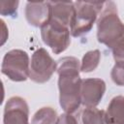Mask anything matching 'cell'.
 Listing matches in <instances>:
<instances>
[{
    "label": "cell",
    "instance_id": "1",
    "mask_svg": "<svg viewBox=\"0 0 124 124\" xmlns=\"http://www.w3.org/2000/svg\"><path fill=\"white\" fill-rule=\"evenodd\" d=\"M57 64L59 104L65 112L73 114L81 105L80 62L74 56H66L60 58Z\"/></svg>",
    "mask_w": 124,
    "mask_h": 124
},
{
    "label": "cell",
    "instance_id": "2",
    "mask_svg": "<svg viewBox=\"0 0 124 124\" xmlns=\"http://www.w3.org/2000/svg\"><path fill=\"white\" fill-rule=\"evenodd\" d=\"M97 39L112 49L124 39V23L118 16L116 4L106 1L97 20Z\"/></svg>",
    "mask_w": 124,
    "mask_h": 124
},
{
    "label": "cell",
    "instance_id": "3",
    "mask_svg": "<svg viewBox=\"0 0 124 124\" xmlns=\"http://www.w3.org/2000/svg\"><path fill=\"white\" fill-rule=\"evenodd\" d=\"M105 2L97 1H76L75 16L70 26L73 37H80L88 34L98 16L101 14Z\"/></svg>",
    "mask_w": 124,
    "mask_h": 124
},
{
    "label": "cell",
    "instance_id": "4",
    "mask_svg": "<svg viewBox=\"0 0 124 124\" xmlns=\"http://www.w3.org/2000/svg\"><path fill=\"white\" fill-rule=\"evenodd\" d=\"M30 60L26 51L22 49H12L3 58L1 72L11 80L19 82L29 78Z\"/></svg>",
    "mask_w": 124,
    "mask_h": 124
},
{
    "label": "cell",
    "instance_id": "5",
    "mask_svg": "<svg viewBox=\"0 0 124 124\" xmlns=\"http://www.w3.org/2000/svg\"><path fill=\"white\" fill-rule=\"evenodd\" d=\"M70 28L64 24L49 18V20L41 27V37L53 53L64 52L71 44Z\"/></svg>",
    "mask_w": 124,
    "mask_h": 124
},
{
    "label": "cell",
    "instance_id": "6",
    "mask_svg": "<svg viewBox=\"0 0 124 124\" xmlns=\"http://www.w3.org/2000/svg\"><path fill=\"white\" fill-rule=\"evenodd\" d=\"M57 61H54L46 49L40 47L32 54L29 78L36 83H45L57 71Z\"/></svg>",
    "mask_w": 124,
    "mask_h": 124
},
{
    "label": "cell",
    "instance_id": "7",
    "mask_svg": "<svg viewBox=\"0 0 124 124\" xmlns=\"http://www.w3.org/2000/svg\"><path fill=\"white\" fill-rule=\"evenodd\" d=\"M3 124H30L29 108L26 101L19 97H11L4 108Z\"/></svg>",
    "mask_w": 124,
    "mask_h": 124
},
{
    "label": "cell",
    "instance_id": "8",
    "mask_svg": "<svg viewBox=\"0 0 124 124\" xmlns=\"http://www.w3.org/2000/svg\"><path fill=\"white\" fill-rule=\"evenodd\" d=\"M106 92V82L101 78H84L81 82L80 98L84 107H96Z\"/></svg>",
    "mask_w": 124,
    "mask_h": 124
},
{
    "label": "cell",
    "instance_id": "9",
    "mask_svg": "<svg viewBox=\"0 0 124 124\" xmlns=\"http://www.w3.org/2000/svg\"><path fill=\"white\" fill-rule=\"evenodd\" d=\"M25 17L27 22L34 27L44 26L50 18L49 1L27 2L25 6Z\"/></svg>",
    "mask_w": 124,
    "mask_h": 124
},
{
    "label": "cell",
    "instance_id": "10",
    "mask_svg": "<svg viewBox=\"0 0 124 124\" xmlns=\"http://www.w3.org/2000/svg\"><path fill=\"white\" fill-rule=\"evenodd\" d=\"M49 4H50V18L70 28L76 12L74 2L49 1Z\"/></svg>",
    "mask_w": 124,
    "mask_h": 124
},
{
    "label": "cell",
    "instance_id": "11",
    "mask_svg": "<svg viewBox=\"0 0 124 124\" xmlns=\"http://www.w3.org/2000/svg\"><path fill=\"white\" fill-rule=\"evenodd\" d=\"M107 124H124V96L113 97L106 110Z\"/></svg>",
    "mask_w": 124,
    "mask_h": 124
},
{
    "label": "cell",
    "instance_id": "12",
    "mask_svg": "<svg viewBox=\"0 0 124 124\" xmlns=\"http://www.w3.org/2000/svg\"><path fill=\"white\" fill-rule=\"evenodd\" d=\"M82 124H107L106 111L96 107H85L81 113Z\"/></svg>",
    "mask_w": 124,
    "mask_h": 124
},
{
    "label": "cell",
    "instance_id": "13",
    "mask_svg": "<svg viewBox=\"0 0 124 124\" xmlns=\"http://www.w3.org/2000/svg\"><path fill=\"white\" fill-rule=\"evenodd\" d=\"M57 111L50 107L41 108L35 112L31 119V124H56Z\"/></svg>",
    "mask_w": 124,
    "mask_h": 124
},
{
    "label": "cell",
    "instance_id": "14",
    "mask_svg": "<svg viewBox=\"0 0 124 124\" xmlns=\"http://www.w3.org/2000/svg\"><path fill=\"white\" fill-rule=\"evenodd\" d=\"M101 59V52L99 49L87 51L81 60L80 63V72L90 73L97 69Z\"/></svg>",
    "mask_w": 124,
    "mask_h": 124
},
{
    "label": "cell",
    "instance_id": "15",
    "mask_svg": "<svg viewBox=\"0 0 124 124\" xmlns=\"http://www.w3.org/2000/svg\"><path fill=\"white\" fill-rule=\"evenodd\" d=\"M19 2L17 0L14 1H1L0 5V14L1 16H12L16 17L17 15V8H18Z\"/></svg>",
    "mask_w": 124,
    "mask_h": 124
},
{
    "label": "cell",
    "instance_id": "16",
    "mask_svg": "<svg viewBox=\"0 0 124 124\" xmlns=\"http://www.w3.org/2000/svg\"><path fill=\"white\" fill-rule=\"evenodd\" d=\"M110 77L116 85L124 86V63H115L111 70Z\"/></svg>",
    "mask_w": 124,
    "mask_h": 124
},
{
    "label": "cell",
    "instance_id": "17",
    "mask_svg": "<svg viewBox=\"0 0 124 124\" xmlns=\"http://www.w3.org/2000/svg\"><path fill=\"white\" fill-rule=\"evenodd\" d=\"M56 124H78V122L73 114L65 112L58 116Z\"/></svg>",
    "mask_w": 124,
    "mask_h": 124
}]
</instances>
